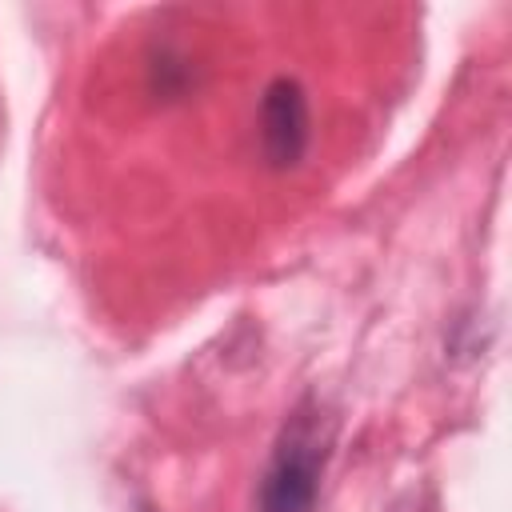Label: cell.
Returning <instances> with one entry per match:
<instances>
[{
    "instance_id": "obj_1",
    "label": "cell",
    "mask_w": 512,
    "mask_h": 512,
    "mask_svg": "<svg viewBox=\"0 0 512 512\" xmlns=\"http://www.w3.org/2000/svg\"><path fill=\"white\" fill-rule=\"evenodd\" d=\"M336 444V416L320 408V400L304 396L284 420L272 460L260 480L256 508L260 512H316L324 468Z\"/></svg>"
},
{
    "instance_id": "obj_2",
    "label": "cell",
    "mask_w": 512,
    "mask_h": 512,
    "mask_svg": "<svg viewBox=\"0 0 512 512\" xmlns=\"http://www.w3.org/2000/svg\"><path fill=\"white\" fill-rule=\"evenodd\" d=\"M312 120L300 80L276 76L260 100V152L272 168H296L308 152Z\"/></svg>"
},
{
    "instance_id": "obj_3",
    "label": "cell",
    "mask_w": 512,
    "mask_h": 512,
    "mask_svg": "<svg viewBox=\"0 0 512 512\" xmlns=\"http://www.w3.org/2000/svg\"><path fill=\"white\" fill-rule=\"evenodd\" d=\"M392 512H432V504H420L416 496H408V500H404V504H396Z\"/></svg>"
},
{
    "instance_id": "obj_4",
    "label": "cell",
    "mask_w": 512,
    "mask_h": 512,
    "mask_svg": "<svg viewBox=\"0 0 512 512\" xmlns=\"http://www.w3.org/2000/svg\"><path fill=\"white\" fill-rule=\"evenodd\" d=\"M140 512H152V508H140Z\"/></svg>"
}]
</instances>
